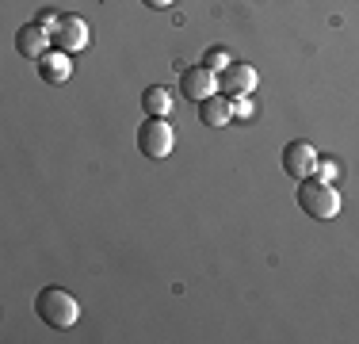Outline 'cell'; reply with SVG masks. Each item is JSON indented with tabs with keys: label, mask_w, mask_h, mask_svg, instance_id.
I'll list each match as a JSON object with an SVG mask.
<instances>
[{
	"label": "cell",
	"mask_w": 359,
	"mask_h": 344,
	"mask_svg": "<svg viewBox=\"0 0 359 344\" xmlns=\"http://www.w3.org/2000/svg\"><path fill=\"white\" fill-rule=\"evenodd\" d=\"M294 199H298V206H302L310 218H318V222H332L340 214V192H337V184H329V180H321V176L298 180Z\"/></svg>",
	"instance_id": "6da1fadb"
},
{
	"label": "cell",
	"mask_w": 359,
	"mask_h": 344,
	"mask_svg": "<svg viewBox=\"0 0 359 344\" xmlns=\"http://www.w3.org/2000/svg\"><path fill=\"white\" fill-rule=\"evenodd\" d=\"M35 310L50 329H73V325L81 322V303L62 287H42L39 298H35Z\"/></svg>",
	"instance_id": "7a4b0ae2"
},
{
	"label": "cell",
	"mask_w": 359,
	"mask_h": 344,
	"mask_svg": "<svg viewBox=\"0 0 359 344\" xmlns=\"http://www.w3.org/2000/svg\"><path fill=\"white\" fill-rule=\"evenodd\" d=\"M172 145H176V131H172V123H168V119L149 115V119L138 126V150L145 153V157L165 161L168 153H172Z\"/></svg>",
	"instance_id": "3957f363"
},
{
	"label": "cell",
	"mask_w": 359,
	"mask_h": 344,
	"mask_svg": "<svg viewBox=\"0 0 359 344\" xmlns=\"http://www.w3.org/2000/svg\"><path fill=\"white\" fill-rule=\"evenodd\" d=\"M318 161H321V153L313 150L310 142H302V138H294V142L283 145V172L294 184L306 176H313V172H318Z\"/></svg>",
	"instance_id": "277c9868"
},
{
	"label": "cell",
	"mask_w": 359,
	"mask_h": 344,
	"mask_svg": "<svg viewBox=\"0 0 359 344\" xmlns=\"http://www.w3.org/2000/svg\"><path fill=\"white\" fill-rule=\"evenodd\" d=\"M218 92L229 100H245L256 92V69L249 62H233L229 69H222L218 73Z\"/></svg>",
	"instance_id": "5b68a950"
},
{
	"label": "cell",
	"mask_w": 359,
	"mask_h": 344,
	"mask_svg": "<svg viewBox=\"0 0 359 344\" xmlns=\"http://www.w3.org/2000/svg\"><path fill=\"white\" fill-rule=\"evenodd\" d=\"M180 92H184L187 100H195V103L210 100L218 92V73L207 69V65H187L184 73H180Z\"/></svg>",
	"instance_id": "8992f818"
},
{
	"label": "cell",
	"mask_w": 359,
	"mask_h": 344,
	"mask_svg": "<svg viewBox=\"0 0 359 344\" xmlns=\"http://www.w3.org/2000/svg\"><path fill=\"white\" fill-rule=\"evenodd\" d=\"M15 50H20L27 62H39V58H46L50 50H54V34L42 27V23H23V27L15 31Z\"/></svg>",
	"instance_id": "52a82bcc"
},
{
	"label": "cell",
	"mask_w": 359,
	"mask_h": 344,
	"mask_svg": "<svg viewBox=\"0 0 359 344\" xmlns=\"http://www.w3.org/2000/svg\"><path fill=\"white\" fill-rule=\"evenodd\" d=\"M92 39L88 23L81 20V15H62V27L54 31V46L65 50V54H76V50H84Z\"/></svg>",
	"instance_id": "ba28073f"
},
{
	"label": "cell",
	"mask_w": 359,
	"mask_h": 344,
	"mask_svg": "<svg viewBox=\"0 0 359 344\" xmlns=\"http://www.w3.org/2000/svg\"><path fill=\"white\" fill-rule=\"evenodd\" d=\"M39 77L46 84H65L73 77V54H65V50H50L46 58H39Z\"/></svg>",
	"instance_id": "9c48e42d"
},
{
	"label": "cell",
	"mask_w": 359,
	"mask_h": 344,
	"mask_svg": "<svg viewBox=\"0 0 359 344\" xmlns=\"http://www.w3.org/2000/svg\"><path fill=\"white\" fill-rule=\"evenodd\" d=\"M199 123H207V126H229V123H233V100L222 96V92H215L210 100H203L199 103Z\"/></svg>",
	"instance_id": "30bf717a"
},
{
	"label": "cell",
	"mask_w": 359,
	"mask_h": 344,
	"mask_svg": "<svg viewBox=\"0 0 359 344\" xmlns=\"http://www.w3.org/2000/svg\"><path fill=\"white\" fill-rule=\"evenodd\" d=\"M172 92L165 88V84H153V88H145V96H142V107H145V115H161V119H168V111H172Z\"/></svg>",
	"instance_id": "8fae6325"
},
{
	"label": "cell",
	"mask_w": 359,
	"mask_h": 344,
	"mask_svg": "<svg viewBox=\"0 0 359 344\" xmlns=\"http://www.w3.org/2000/svg\"><path fill=\"white\" fill-rule=\"evenodd\" d=\"M203 65H207V69H215V73H222V69H229V65H233V58H229L222 46H210L207 54H203Z\"/></svg>",
	"instance_id": "7c38bea8"
},
{
	"label": "cell",
	"mask_w": 359,
	"mask_h": 344,
	"mask_svg": "<svg viewBox=\"0 0 359 344\" xmlns=\"http://www.w3.org/2000/svg\"><path fill=\"white\" fill-rule=\"evenodd\" d=\"M35 23H42V27H46L50 34H54L57 27H62V15H57V12H54V8H42V12L35 15Z\"/></svg>",
	"instance_id": "4fadbf2b"
},
{
	"label": "cell",
	"mask_w": 359,
	"mask_h": 344,
	"mask_svg": "<svg viewBox=\"0 0 359 344\" xmlns=\"http://www.w3.org/2000/svg\"><path fill=\"white\" fill-rule=\"evenodd\" d=\"M252 96H245V100H233V119H252Z\"/></svg>",
	"instance_id": "5bb4252c"
},
{
	"label": "cell",
	"mask_w": 359,
	"mask_h": 344,
	"mask_svg": "<svg viewBox=\"0 0 359 344\" xmlns=\"http://www.w3.org/2000/svg\"><path fill=\"white\" fill-rule=\"evenodd\" d=\"M313 176H321V180H329V184H332V180L340 176V168L332 165V161H318V172H313Z\"/></svg>",
	"instance_id": "9a60e30c"
},
{
	"label": "cell",
	"mask_w": 359,
	"mask_h": 344,
	"mask_svg": "<svg viewBox=\"0 0 359 344\" xmlns=\"http://www.w3.org/2000/svg\"><path fill=\"white\" fill-rule=\"evenodd\" d=\"M145 4H149V8H172L176 0H145Z\"/></svg>",
	"instance_id": "2e32d148"
}]
</instances>
